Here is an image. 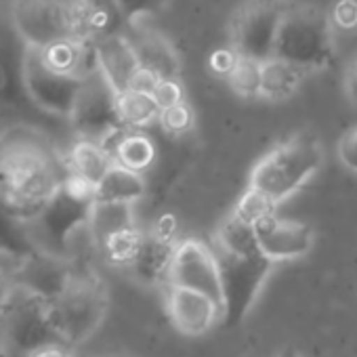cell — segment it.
<instances>
[{
	"instance_id": "f35d334b",
	"label": "cell",
	"mask_w": 357,
	"mask_h": 357,
	"mask_svg": "<svg viewBox=\"0 0 357 357\" xmlns=\"http://www.w3.org/2000/svg\"><path fill=\"white\" fill-rule=\"evenodd\" d=\"M342 91L347 101L357 107V55L347 63L344 68V76H342Z\"/></svg>"
},
{
	"instance_id": "74e56055",
	"label": "cell",
	"mask_w": 357,
	"mask_h": 357,
	"mask_svg": "<svg viewBox=\"0 0 357 357\" xmlns=\"http://www.w3.org/2000/svg\"><path fill=\"white\" fill-rule=\"evenodd\" d=\"M26 357H76V351L66 340H53V342H47V344L36 347Z\"/></svg>"
},
{
	"instance_id": "d6986e66",
	"label": "cell",
	"mask_w": 357,
	"mask_h": 357,
	"mask_svg": "<svg viewBox=\"0 0 357 357\" xmlns=\"http://www.w3.org/2000/svg\"><path fill=\"white\" fill-rule=\"evenodd\" d=\"M307 76L309 74L301 70L298 66L273 55L265 59L261 66V97L259 99L269 101V103H286L301 91Z\"/></svg>"
},
{
	"instance_id": "d4e9b609",
	"label": "cell",
	"mask_w": 357,
	"mask_h": 357,
	"mask_svg": "<svg viewBox=\"0 0 357 357\" xmlns=\"http://www.w3.org/2000/svg\"><path fill=\"white\" fill-rule=\"evenodd\" d=\"M28 223L13 217L9 211L0 206V255H5L15 261H24L38 252Z\"/></svg>"
},
{
	"instance_id": "277c9868",
	"label": "cell",
	"mask_w": 357,
	"mask_h": 357,
	"mask_svg": "<svg viewBox=\"0 0 357 357\" xmlns=\"http://www.w3.org/2000/svg\"><path fill=\"white\" fill-rule=\"evenodd\" d=\"M273 55L298 66L307 74L330 70L336 59V28L330 13L311 5L286 7Z\"/></svg>"
},
{
	"instance_id": "cb8c5ba5",
	"label": "cell",
	"mask_w": 357,
	"mask_h": 357,
	"mask_svg": "<svg viewBox=\"0 0 357 357\" xmlns=\"http://www.w3.org/2000/svg\"><path fill=\"white\" fill-rule=\"evenodd\" d=\"M160 103L155 101L153 93L126 89L118 93V114L126 128L130 130H145L151 124H158Z\"/></svg>"
},
{
	"instance_id": "5b68a950",
	"label": "cell",
	"mask_w": 357,
	"mask_h": 357,
	"mask_svg": "<svg viewBox=\"0 0 357 357\" xmlns=\"http://www.w3.org/2000/svg\"><path fill=\"white\" fill-rule=\"evenodd\" d=\"M107 305L109 296L101 278L91 269H78L74 265L66 288L51 301V317L59 336L72 347H78L101 326Z\"/></svg>"
},
{
	"instance_id": "e0dca14e",
	"label": "cell",
	"mask_w": 357,
	"mask_h": 357,
	"mask_svg": "<svg viewBox=\"0 0 357 357\" xmlns=\"http://www.w3.org/2000/svg\"><path fill=\"white\" fill-rule=\"evenodd\" d=\"M126 34L132 40L141 68L158 74L160 78H178L181 76V59L174 51L172 43L158 32L151 24L128 26Z\"/></svg>"
},
{
	"instance_id": "ab89813d",
	"label": "cell",
	"mask_w": 357,
	"mask_h": 357,
	"mask_svg": "<svg viewBox=\"0 0 357 357\" xmlns=\"http://www.w3.org/2000/svg\"><path fill=\"white\" fill-rule=\"evenodd\" d=\"M0 357H7V344H5V332H3V321H0Z\"/></svg>"
},
{
	"instance_id": "3957f363",
	"label": "cell",
	"mask_w": 357,
	"mask_h": 357,
	"mask_svg": "<svg viewBox=\"0 0 357 357\" xmlns=\"http://www.w3.org/2000/svg\"><path fill=\"white\" fill-rule=\"evenodd\" d=\"M93 204L95 185L68 168L57 194L49 200L38 219L28 225L36 246L72 261V246L76 238L89 229Z\"/></svg>"
},
{
	"instance_id": "f1b7e54d",
	"label": "cell",
	"mask_w": 357,
	"mask_h": 357,
	"mask_svg": "<svg viewBox=\"0 0 357 357\" xmlns=\"http://www.w3.org/2000/svg\"><path fill=\"white\" fill-rule=\"evenodd\" d=\"M20 97H26L22 84V68L13 72V59L7 43H0V109L20 105ZM28 99V97H26Z\"/></svg>"
},
{
	"instance_id": "b9f144b4",
	"label": "cell",
	"mask_w": 357,
	"mask_h": 357,
	"mask_svg": "<svg viewBox=\"0 0 357 357\" xmlns=\"http://www.w3.org/2000/svg\"><path fill=\"white\" fill-rule=\"evenodd\" d=\"M76 357H126V355H78L76 353Z\"/></svg>"
},
{
	"instance_id": "8d00e7d4",
	"label": "cell",
	"mask_w": 357,
	"mask_h": 357,
	"mask_svg": "<svg viewBox=\"0 0 357 357\" xmlns=\"http://www.w3.org/2000/svg\"><path fill=\"white\" fill-rule=\"evenodd\" d=\"M17 265H20V261L0 255V309L5 307L7 298L11 296V292L15 288V269H17Z\"/></svg>"
},
{
	"instance_id": "4dcf8cb0",
	"label": "cell",
	"mask_w": 357,
	"mask_h": 357,
	"mask_svg": "<svg viewBox=\"0 0 357 357\" xmlns=\"http://www.w3.org/2000/svg\"><path fill=\"white\" fill-rule=\"evenodd\" d=\"M234 213L240 219H244V221L255 225L263 217H267L271 213H278V204L271 202L265 194H261V192H257L252 188H246V192L240 196L238 204L234 206Z\"/></svg>"
},
{
	"instance_id": "60d3db41",
	"label": "cell",
	"mask_w": 357,
	"mask_h": 357,
	"mask_svg": "<svg viewBox=\"0 0 357 357\" xmlns=\"http://www.w3.org/2000/svg\"><path fill=\"white\" fill-rule=\"evenodd\" d=\"M278 357H303L296 349H292V347H288V349H284Z\"/></svg>"
},
{
	"instance_id": "8fae6325",
	"label": "cell",
	"mask_w": 357,
	"mask_h": 357,
	"mask_svg": "<svg viewBox=\"0 0 357 357\" xmlns=\"http://www.w3.org/2000/svg\"><path fill=\"white\" fill-rule=\"evenodd\" d=\"M286 7L284 0H246L231 17L229 47L240 57L259 61L273 57L275 36Z\"/></svg>"
},
{
	"instance_id": "44dd1931",
	"label": "cell",
	"mask_w": 357,
	"mask_h": 357,
	"mask_svg": "<svg viewBox=\"0 0 357 357\" xmlns=\"http://www.w3.org/2000/svg\"><path fill=\"white\" fill-rule=\"evenodd\" d=\"M137 204L128 202H97L91 208L89 217V234L93 240V246L99 248L105 240L112 236L137 227V215H135Z\"/></svg>"
},
{
	"instance_id": "ffe728a7",
	"label": "cell",
	"mask_w": 357,
	"mask_h": 357,
	"mask_svg": "<svg viewBox=\"0 0 357 357\" xmlns=\"http://www.w3.org/2000/svg\"><path fill=\"white\" fill-rule=\"evenodd\" d=\"M147 194V183L143 172L130 170L118 162L107 170V174L95 188L97 202H128L139 204Z\"/></svg>"
},
{
	"instance_id": "4316f807",
	"label": "cell",
	"mask_w": 357,
	"mask_h": 357,
	"mask_svg": "<svg viewBox=\"0 0 357 357\" xmlns=\"http://www.w3.org/2000/svg\"><path fill=\"white\" fill-rule=\"evenodd\" d=\"M143 236H145V231L139 229V225H137V227H130V229H124V231L112 236L97 250L105 257V261L109 265L128 269L130 263L135 261L137 252H139V246L143 242Z\"/></svg>"
},
{
	"instance_id": "83f0119b",
	"label": "cell",
	"mask_w": 357,
	"mask_h": 357,
	"mask_svg": "<svg viewBox=\"0 0 357 357\" xmlns=\"http://www.w3.org/2000/svg\"><path fill=\"white\" fill-rule=\"evenodd\" d=\"M261 66L263 61L240 57L231 76L227 78L229 89L242 99H259L261 97Z\"/></svg>"
},
{
	"instance_id": "f546056e",
	"label": "cell",
	"mask_w": 357,
	"mask_h": 357,
	"mask_svg": "<svg viewBox=\"0 0 357 357\" xmlns=\"http://www.w3.org/2000/svg\"><path fill=\"white\" fill-rule=\"evenodd\" d=\"M158 126L168 135V137H188L194 126H196V114L188 101L174 103L168 107L160 109L158 116Z\"/></svg>"
},
{
	"instance_id": "4fadbf2b",
	"label": "cell",
	"mask_w": 357,
	"mask_h": 357,
	"mask_svg": "<svg viewBox=\"0 0 357 357\" xmlns=\"http://www.w3.org/2000/svg\"><path fill=\"white\" fill-rule=\"evenodd\" d=\"M255 234L261 252L273 263L294 261L311 252L315 244V231L303 221L282 219L271 213L255 223Z\"/></svg>"
},
{
	"instance_id": "ac0fdd59",
	"label": "cell",
	"mask_w": 357,
	"mask_h": 357,
	"mask_svg": "<svg viewBox=\"0 0 357 357\" xmlns=\"http://www.w3.org/2000/svg\"><path fill=\"white\" fill-rule=\"evenodd\" d=\"M174 248H176V240L162 238L155 231H145L139 252L126 271H130L135 280L147 286L168 284V271H170Z\"/></svg>"
},
{
	"instance_id": "e575fe53",
	"label": "cell",
	"mask_w": 357,
	"mask_h": 357,
	"mask_svg": "<svg viewBox=\"0 0 357 357\" xmlns=\"http://www.w3.org/2000/svg\"><path fill=\"white\" fill-rule=\"evenodd\" d=\"M153 97L160 103V107H168L174 103L188 101L185 99V89L178 78H160V82L153 89Z\"/></svg>"
},
{
	"instance_id": "9a60e30c",
	"label": "cell",
	"mask_w": 357,
	"mask_h": 357,
	"mask_svg": "<svg viewBox=\"0 0 357 357\" xmlns=\"http://www.w3.org/2000/svg\"><path fill=\"white\" fill-rule=\"evenodd\" d=\"M74 263L70 259L38 250L32 257L20 261L15 269V284L36 292L49 303L55 301L72 278Z\"/></svg>"
},
{
	"instance_id": "9c48e42d",
	"label": "cell",
	"mask_w": 357,
	"mask_h": 357,
	"mask_svg": "<svg viewBox=\"0 0 357 357\" xmlns=\"http://www.w3.org/2000/svg\"><path fill=\"white\" fill-rule=\"evenodd\" d=\"M68 122L78 139L99 141L107 149L126 130L118 114V93L99 70L84 78Z\"/></svg>"
},
{
	"instance_id": "2e32d148",
	"label": "cell",
	"mask_w": 357,
	"mask_h": 357,
	"mask_svg": "<svg viewBox=\"0 0 357 357\" xmlns=\"http://www.w3.org/2000/svg\"><path fill=\"white\" fill-rule=\"evenodd\" d=\"M95 53L99 72L105 76V80L116 89V93L126 91L141 70L137 51L126 30L95 38Z\"/></svg>"
},
{
	"instance_id": "484cf974",
	"label": "cell",
	"mask_w": 357,
	"mask_h": 357,
	"mask_svg": "<svg viewBox=\"0 0 357 357\" xmlns=\"http://www.w3.org/2000/svg\"><path fill=\"white\" fill-rule=\"evenodd\" d=\"M215 248L231 255H255L261 252L255 225L240 219L234 211L223 219L215 236Z\"/></svg>"
},
{
	"instance_id": "603a6c76",
	"label": "cell",
	"mask_w": 357,
	"mask_h": 357,
	"mask_svg": "<svg viewBox=\"0 0 357 357\" xmlns=\"http://www.w3.org/2000/svg\"><path fill=\"white\" fill-rule=\"evenodd\" d=\"M109 151L118 164H122L130 170L143 172V174H145V170H149L153 166L155 155H158L153 139L143 130H130V128H126L114 141Z\"/></svg>"
},
{
	"instance_id": "7402d4cb",
	"label": "cell",
	"mask_w": 357,
	"mask_h": 357,
	"mask_svg": "<svg viewBox=\"0 0 357 357\" xmlns=\"http://www.w3.org/2000/svg\"><path fill=\"white\" fill-rule=\"evenodd\" d=\"M114 155L112 151L93 139H78L72 143L70 151H68V168L76 174H80L82 178H86L89 183H93L95 188L99 185L101 178L107 174V170L114 166Z\"/></svg>"
},
{
	"instance_id": "d590c367",
	"label": "cell",
	"mask_w": 357,
	"mask_h": 357,
	"mask_svg": "<svg viewBox=\"0 0 357 357\" xmlns=\"http://www.w3.org/2000/svg\"><path fill=\"white\" fill-rule=\"evenodd\" d=\"M240 55L231 49V47H223V49H215L208 57V68L217 78L227 80L238 63Z\"/></svg>"
},
{
	"instance_id": "d6a6232c",
	"label": "cell",
	"mask_w": 357,
	"mask_h": 357,
	"mask_svg": "<svg viewBox=\"0 0 357 357\" xmlns=\"http://www.w3.org/2000/svg\"><path fill=\"white\" fill-rule=\"evenodd\" d=\"M330 20L336 28V32L351 34L357 30V0H336Z\"/></svg>"
},
{
	"instance_id": "5bb4252c",
	"label": "cell",
	"mask_w": 357,
	"mask_h": 357,
	"mask_svg": "<svg viewBox=\"0 0 357 357\" xmlns=\"http://www.w3.org/2000/svg\"><path fill=\"white\" fill-rule=\"evenodd\" d=\"M166 313L183 336H202L223 317V307L204 292L166 284Z\"/></svg>"
},
{
	"instance_id": "8992f818",
	"label": "cell",
	"mask_w": 357,
	"mask_h": 357,
	"mask_svg": "<svg viewBox=\"0 0 357 357\" xmlns=\"http://www.w3.org/2000/svg\"><path fill=\"white\" fill-rule=\"evenodd\" d=\"M11 22L24 47L45 49L66 38H89L84 0H13Z\"/></svg>"
},
{
	"instance_id": "52a82bcc",
	"label": "cell",
	"mask_w": 357,
	"mask_h": 357,
	"mask_svg": "<svg viewBox=\"0 0 357 357\" xmlns=\"http://www.w3.org/2000/svg\"><path fill=\"white\" fill-rule=\"evenodd\" d=\"M0 321L9 357H26L40 344L63 340L53 324L51 303L20 284L0 309Z\"/></svg>"
},
{
	"instance_id": "7bdbcfd3",
	"label": "cell",
	"mask_w": 357,
	"mask_h": 357,
	"mask_svg": "<svg viewBox=\"0 0 357 357\" xmlns=\"http://www.w3.org/2000/svg\"><path fill=\"white\" fill-rule=\"evenodd\" d=\"M7 357H9V355H7Z\"/></svg>"
},
{
	"instance_id": "30bf717a",
	"label": "cell",
	"mask_w": 357,
	"mask_h": 357,
	"mask_svg": "<svg viewBox=\"0 0 357 357\" xmlns=\"http://www.w3.org/2000/svg\"><path fill=\"white\" fill-rule=\"evenodd\" d=\"M84 78L68 76L43 59L40 49L22 45V84L28 101L51 116L68 120Z\"/></svg>"
},
{
	"instance_id": "6da1fadb",
	"label": "cell",
	"mask_w": 357,
	"mask_h": 357,
	"mask_svg": "<svg viewBox=\"0 0 357 357\" xmlns=\"http://www.w3.org/2000/svg\"><path fill=\"white\" fill-rule=\"evenodd\" d=\"M66 170L40 139L7 137L0 141V206L30 225L57 194Z\"/></svg>"
},
{
	"instance_id": "836d02e7",
	"label": "cell",
	"mask_w": 357,
	"mask_h": 357,
	"mask_svg": "<svg viewBox=\"0 0 357 357\" xmlns=\"http://www.w3.org/2000/svg\"><path fill=\"white\" fill-rule=\"evenodd\" d=\"M336 158L338 162L353 174H357V124L347 128L336 143Z\"/></svg>"
},
{
	"instance_id": "7c38bea8",
	"label": "cell",
	"mask_w": 357,
	"mask_h": 357,
	"mask_svg": "<svg viewBox=\"0 0 357 357\" xmlns=\"http://www.w3.org/2000/svg\"><path fill=\"white\" fill-rule=\"evenodd\" d=\"M168 284L204 292L223 307L219 259L215 255V248L200 240L188 238L176 242L168 271Z\"/></svg>"
},
{
	"instance_id": "ba28073f",
	"label": "cell",
	"mask_w": 357,
	"mask_h": 357,
	"mask_svg": "<svg viewBox=\"0 0 357 357\" xmlns=\"http://www.w3.org/2000/svg\"><path fill=\"white\" fill-rule=\"evenodd\" d=\"M215 255L219 259L223 286V326L236 328L250 313L275 263L263 252L231 255L215 248Z\"/></svg>"
},
{
	"instance_id": "1f68e13d",
	"label": "cell",
	"mask_w": 357,
	"mask_h": 357,
	"mask_svg": "<svg viewBox=\"0 0 357 357\" xmlns=\"http://www.w3.org/2000/svg\"><path fill=\"white\" fill-rule=\"evenodd\" d=\"M168 0H118V7L128 26L151 24V20L164 9Z\"/></svg>"
},
{
	"instance_id": "7a4b0ae2",
	"label": "cell",
	"mask_w": 357,
	"mask_h": 357,
	"mask_svg": "<svg viewBox=\"0 0 357 357\" xmlns=\"http://www.w3.org/2000/svg\"><path fill=\"white\" fill-rule=\"evenodd\" d=\"M324 164V147L311 132H294L273 145L250 170L248 188L278 206L301 192Z\"/></svg>"
}]
</instances>
